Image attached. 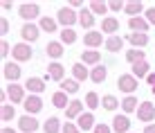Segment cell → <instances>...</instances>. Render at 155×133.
Returning <instances> with one entry per match:
<instances>
[{
	"label": "cell",
	"instance_id": "obj_1",
	"mask_svg": "<svg viewBox=\"0 0 155 133\" xmlns=\"http://www.w3.org/2000/svg\"><path fill=\"white\" fill-rule=\"evenodd\" d=\"M56 23L61 25L63 29H70L72 25L79 23V14L74 12L70 5H68V7H61V9H58V14H56Z\"/></svg>",
	"mask_w": 155,
	"mask_h": 133
},
{
	"label": "cell",
	"instance_id": "obj_2",
	"mask_svg": "<svg viewBox=\"0 0 155 133\" xmlns=\"http://www.w3.org/2000/svg\"><path fill=\"white\" fill-rule=\"evenodd\" d=\"M18 16L25 20V23H31L34 18H38V20L43 18V16H41V7L36 2H23L20 9H18Z\"/></svg>",
	"mask_w": 155,
	"mask_h": 133
},
{
	"label": "cell",
	"instance_id": "obj_3",
	"mask_svg": "<svg viewBox=\"0 0 155 133\" xmlns=\"http://www.w3.org/2000/svg\"><path fill=\"white\" fill-rule=\"evenodd\" d=\"M12 56L16 63H25V61H31V56H34V50H31L29 43H16L14 50H12Z\"/></svg>",
	"mask_w": 155,
	"mask_h": 133
},
{
	"label": "cell",
	"instance_id": "obj_4",
	"mask_svg": "<svg viewBox=\"0 0 155 133\" xmlns=\"http://www.w3.org/2000/svg\"><path fill=\"white\" fill-rule=\"evenodd\" d=\"M117 88H119L121 93H126V95H133L137 88H140V81H137V77H133V74H119Z\"/></svg>",
	"mask_w": 155,
	"mask_h": 133
},
{
	"label": "cell",
	"instance_id": "obj_5",
	"mask_svg": "<svg viewBox=\"0 0 155 133\" xmlns=\"http://www.w3.org/2000/svg\"><path fill=\"white\" fill-rule=\"evenodd\" d=\"M20 36H23V43H36L41 36V27L34 23H25L20 27Z\"/></svg>",
	"mask_w": 155,
	"mask_h": 133
},
{
	"label": "cell",
	"instance_id": "obj_6",
	"mask_svg": "<svg viewBox=\"0 0 155 133\" xmlns=\"http://www.w3.org/2000/svg\"><path fill=\"white\" fill-rule=\"evenodd\" d=\"M7 97H9V102H12L14 106L16 104H23L25 99H27V95H25V88L23 86H18V84H7Z\"/></svg>",
	"mask_w": 155,
	"mask_h": 133
},
{
	"label": "cell",
	"instance_id": "obj_7",
	"mask_svg": "<svg viewBox=\"0 0 155 133\" xmlns=\"http://www.w3.org/2000/svg\"><path fill=\"white\" fill-rule=\"evenodd\" d=\"M23 108H25V115H36L43 111V99L41 95H27V99L23 102Z\"/></svg>",
	"mask_w": 155,
	"mask_h": 133
},
{
	"label": "cell",
	"instance_id": "obj_8",
	"mask_svg": "<svg viewBox=\"0 0 155 133\" xmlns=\"http://www.w3.org/2000/svg\"><path fill=\"white\" fill-rule=\"evenodd\" d=\"M137 118H140V122L153 124V120H155V104L153 102H142L140 108H137Z\"/></svg>",
	"mask_w": 155,
	"mask_h": 133
},
{
	"label": "cell",
	"instance_id": "obj_9",
	"mask_svg": "<svg viewBox=\"0 0 155 133\" xmlns=\"http://www.w3.org/2000/svg\"><path fill=\"white\" fill-rule=\"evenodd\" d=\"M38 126L41 124L34 115H20L18 118V131H23V133H36Z\"/></svg>",
	"mask_w": 155,
	"mask_h": 133
},
{
	"label": "cell",
	"instance_id": "obj_10",
	"mask_svg": "<svg viewBox=\"0 0 155 133\" xmlns=\"http://www.w3.org/2000/svg\"><path fill=\"white\" fill-rule=\"evenodd\" d=\"M2 79L5 81H9V84H16L20 79V66L16 61H9V63H5V68H2Z\"/></svg>",
	"mask_w": 155,
	"mask_h": 133
},
{
	"label": "cell",
	"instance_id": "obj_11",
	"mask_svg": "<svg viewBox=\"0 0 155 133\" xmlns=\"http://www.w3.org/2000/svg\"><path fill=\"white\" fill-rule=\"evenodd\" d=\"M83 43L88 45V50H97L99 45H106V43H104V34H101V29L85 32V36H83Z\"/></svg>",
	"mask_w": 155,
	"mask_h": 133
},
{
	"label": "cell",
	"instance_id": "obj_12",
	"mask_svg": "<svg viewBox=\"0 0 155 133\" xmlns=\"http://www.w3.org/2000/svg\"><path fill=\"white\" fill-rule=\"evenodd\" d=\"M47 74H50V79L52 81H58V84H63L65 81V68H63V63H50L47 66Z\"/></svg>",
	"mask_w": 155,
	"mask_h": 133
},
{
	"label": "cell",
	"instance_id": "obj_13",
	"mask_svg": "<svg viewBox=\"0 0 155 133\" xmlns=\"http://www.w3.org/2000/svg\"><path fill=\"white\" fill-rule=\"evenodd\" d=\"M63 52H65V45L61 43V41H50V43L45 45V54L50 56V59H61L63 56Z\"/></svg>",
	"mask_w": 155,
	"mask_h": 133
},
{
	"label": "cell",
	"instance_id": "obj_14",
	"mask_svg": "<svg viewBox=\"0 0 155 133\" xmlns=\"http://www.w3.org/2000/svg\"><path fill=\"white\" fill-rule=\"evenodd\" d=\"M117 29H119V20H117V18H113V16H106V18H101V34L117 36Z\"/></svg>",
	"mask_w": 155,
	"mask_h": 133
},
{
	"label": "cell",
	"instance_id": "obj_15",
	"mask_svg": "<svg viewBox=\"0 0 155 133\" xmlns=\"http://www.w3.org/2000/svg\"><path fill=\"white\" fill-rule=\"evenodd\" d=\"M113 131L115 133H130V118H128V115H117V118H113Z\"/></svg>",
	"mask_w": 155,
	"mask_h": 133
},
{
	"label": "cell",
	"instance_id": "obj_16",
	"mask_svg": "<svg viewBox=\"0 0 155 133\" xmlns=\"http://www.w3.org/2000/svg\"><path fill=\"white\" fill-rule=\"evenodd\" d=\"M25 90H29V95H41L45 90V79H38V77H29L25 81Z\"/></svg>",
	"mask_w": 155,
	"mask_h": 133
},
{
	"label": "cell",
	"instance_id": "obj_17",
	"mask_svg": "<svg viewBox=\"0 0 155 133\" xmlns=\"http://www.w3.org/2000/svg\"><path fill=\"white\" fill-rule=\"evenodd\" d=\"M126 41L130 45H135L137 50H144V45H148V34H142V32H130L126 36Z\"/></svg>",
	"mask_w": 155,
	"mask_h": 133
},
{
	"label": "cell",
	"instance_id": "obj_18",
	"mask_svg": "<svg viewBox=\"0 0 155 133\" xmlns=\"http://www.w3.org/2000/svg\"><path fill=\"white\" fill-rule=\"evenodd\" d=\"M81 115H83V102H81V99H72V104L68 106V111H65L68 122H70V120H79Z\"/></svg>",
	"mask_w": 155,
	"mask_h": 133
},
{
	"label": "cell",
	"instance_id": "obj_19",
	"mask_svg": "<svg viewBox=\"0 0 155 133\" xmlns=\"http://www.w3.org/2000/svg\"><path fill=\"white\" fill-rule=\"evenodd\" d=\"M79 25L85 27L88 32H92V27H94V14L90 12V9H79Z\"/></svg>",
	"mask_w": 155,
	"mask_h": 133
},
{
	"label": "cell",
	"instance_id": "obj_20",
	"mask_svg": "<svg viewBox=\"0 0 155 133\" xmlns=\"http://www.w3.org/2000/svg\"><path fill=\"white\" fill-rule=\"evenodd\" d=\"M128 27H130V32H142V34H146L148 27H151V23H148L146 18H142V16H137V18H128Z\"/></svg>",
	"mask_w": 155,
	"mask_h": 133
},
{
	"label": "cell",
	"instance_id": "obj_21",
	"mask_svg": "<svg viewBox=\"0 0 155 133\" xmlns=\"http://www.w3.org/2000/svg\"><path fill=\"white\" fill-rule=\"evenodd\" d=\"M81 63H85V66H99L101 63V52L99 50H83Z\"/></svg>",
	"mask_w": 155,
	"mask_h": 133
},
{
	"label": "cell",
	"instance_id": "obj_22",
	"mask_svg": "<svg viewBox=\"0 0 155 133\" xmlns=\"http://www.w3.org/2000/svg\"><path fill=\"white\" fill-rule=\"evenodd\" d=\"M137 108H140V102H137V97H135V95H126V97L121 99V111H124V115L135 113Z\"/></svg>",
	"mask_w": 155,
	"mask_h": 133
},
{
	"label": "cell",
	"instance_id": "obj_23",
	"mask_svg": "<svg viewBox=\"0 0 155 133\" xmlns=\"http://www.w3.org/2000/svg\"><path fill=\"white\" fill-rule=\"evenodd\" d=\"M77 126L81 131H94V126H97V122H94V115L92 113H83L81 118L77 120Z\"/></svg>",
	"mask_w": 155,
	"mask_h": 133
},
{
	"label": "cell",
	"instance_id": "obj_24",
	"mask_svg": "<svg viewBox=\"0 0 155 133\" xmlns=\"http://www.w3.org/2000/svg\"><path fill=\"white\" fill-rule=\"evenodd\" d=\"M61 131H63V124L54 115H50V118L45 120V124H43V133H61Z\"/></svg>",
	"mask_w": 155,
	"mask_h": 133
},
{
	"label": "cell",
	"instance_id": "obj_25",
	"mask_svg": "<svg viewBox=\"0 0 155 133\" xmlns=\"http://www.w3.org/2000/svg\"><path fill=\"white\" fill-rule=\"evenodd\" d=\"M106 77H108V70H106L104 63H99V66H94L90 70V81H94V84H104Z\"/></svg>",
	"mask_w": 155,
	"mask_h": 133
},
{
	"label": "cell",
	"instance_id": "obj_26",
	"mask_svg": "<svg viewBox=\"0 0 155 133\" xmlns=\"http://www.w3.org/2000/svg\"><path fill=\"white\" fill-rule=\"evenodd\" d=\"M88 9L94 16H101V18H106V12H110L108 2H104V0H92V2H88Z\"/></svg>",
	"mask_w": 155,
	"mask_h": 133
},
{
	"label": "cell",
	"instance_id": "obj_27",
	"mask_svg": "<svg viewBox=\"0 0 155 133\" xmlns=\"http://www.w3.org/2000/svg\"><path fill=\"white\" fill-rule=\"evenodd\" d=\"M52 104H54L56 108H63V111H68V106H70L72 102L68 99V93H63V90H56V93L52 95Z\"/></svg>",
	"mask_w": 155,
	"mask_h": 133
},
{
	"label": "cell",
	"instance_id": "obj_28",
	"mask_svg": "<svg viewBox=\"0 0 155 133\" xmlns=\"http://www.w3.org/2000/svg\"><path fill=\"white\" fill-rule=\"evenodd\" d=\"M72 77L77 79V81H85V79H90V70L85 63H74L72 66Z\"/></svg>",
	"mask_w": 155,
	"mask_h": 133
},
{
	"label": "cell",
	"instance_id": "obj_29",
	"mask_svg": "<svg viewBox=\"0 0 155 133\" xmlns=\"http://www.w3.org/2000/svg\"><path fill=\"white\" fill-rule=\"evenodd\" d=\"M126 61L130 63V66H135V63H140V61H146V52L137 50V47H130V50L126 52Z\"/></svg>",
	"mask_w": 155,
	"mask_h": 133
},
{
	"label": "cell",
	"instance_id": "obj_30",
	"mask_svg": "<svg viewBox=\"0 0 155 133\" xmlns=\"http://www.w3.org/2000/svg\"><path fill=\"white\" fill-rule=\"evenodd\" d=\"M104 47L110 52V54H115V52H121V47H124V39H121V36H110V39L106 41Z\"/></svg>",
	"mask_w": 155,
	"mask_h": 133
},
{
	"label": "cell",
	"instance_id": "obj_31",
	"mask_svg": "<svg viewBox=\"0 0 155 133\" xmlns=\"http://www.w3.org/2000/svg\"><path fill=\"white\" fill-rule=\"evenodd\" d=\"M133 77H137V79H144V77H148L151 74V66H148L146 61H140V63H135L133 66Z\"/></svg>",
	"mask_w": 155,
	"mask_h": 133
},
{
	"label": "cell",
	"instance_id": "obj_32",
	"mask_svg": "<svg viewBox=\"0 0 155 133\" xmlns=\"http://www.w3.org/2000/svg\"><path fill=\"white\" fill-rule=\"evenodd\" d=\"M142 9H144V5L140 2V0H130V2H126V9H124V14H128V18H137Z\"/></svg>",
	"mask_w": 155,
	"mask_h": 133
},
{
	"label": "cell",
	"instance_id": "obj_33",
	"mask_svg": "<svg viewBox=\"0 0 155 133\" xmlns=\"http://www.w3.org/2000/svg\"><path fill=\"white\" fill-rule=\"evenodd\" d=\"M38 27H41L43 32H47V34H52V32L58 29V23H56L54 18H50V16H43V18L38 20Z\"/></svg>",
	"mask_w": 155,
	"mask_h": 133
},
{
	"label": "cell",
	"instance_id": "obj_34",
	"mask_svg": "<svg viewBox=\"0 0 155 133\" xmlns=\"http://www.w3.org/2000/svg\"><path fill=\"white\" fill-rule=\"evenodd\" d=\"M14 118H18V115H16V106L14 104H2V108H0V120L12 122Z\"/></svg>",
	"mask_w": 155,
	"mask_h": 133
},
{
	"label": "cell",
	"instance_id": "obj_35",
	"mask_svg": "<svg viewBox=\"0 0 155 133\" xmlns=\"http://www.w3.org/2000/svg\"><path fill=\"white\" fill-rule=\"evenodd\" d=\"M101 106H104V111H117V106H119V99L115 97V95H104L101 97Z\"/></svg>",
	"mask_w": 155,
	"mask_h": 133
},
{
	"label": "cell",
	"instance_id": "obj_36",
	"mask_svg": "<svg viewBox=\"0 0 155 133\" xmlns=\"http://www.w3.org/2000/svg\"><path fill=\"white\" fill-rule=\"evenodd\" d=\"M61 43H63V45L77 43V32H74L72 27H70V29H61Z\"/></svg>",
	"mask_w": 155,
	"mask_h": 133
},
{
	"label": "cell",
	"instance_id": "obj_37",
	"mask_svg": "<svg viewBox=\"0 0 155 133\" xmlns=\"http://www.w3.org/2000/svg\"><path fill=\"white\" fill-rule=\"evenodd\" d=\"M61 90L68 93V95H77L79 93V81H77V79H68V81L61 84Z\"/></svg>",
	"mask_w": 155,
	"mask_h": 133
},
{
	"label": "cell",
	"instance_id": "obj_38",
	"mask_svg": "<svg viewBox=\"0 0 155 133\" xmlns=\"http://www.w3.org/2000/svg\"><path fill=\"white\" fill-rule=\"evenodd\" d=\"M85 104H88V108H97V106H101V97L94 90H90V93H85Z\"/></svg>",
	"mask_w": 155,
	"mask_h": 133
},
{
	"label": "cell",
	"instance_id": "obj_39",
	"mask_svg": "<svg viewBox=\"0 0 155 133\" xmlns=\"http://www.w3.org/2000/svg\"><path fill=\"white\" fill-rule=\"evenodd\" d=\"M108 9L110 12H124L126 2H121V0H108Z\"/></svg>",
	"mask_w": 155,
	"mask_h": 133
},
{
	"label": "cell",
	"instance_id": "obj_40",
	"mask_svg": "<svg viewBox=\"0 0 155 133\" xmlns=\"http://www.w3.org/2000/svg\"><path fill=\"white\" fill-rule=\"evenodd\" d=\"M12 50H14V47H12V43H9V41H2V43H0V56H2V59H7Z\"/></svg>",
	"mask_w": 155,
	"mask_h": 133
},
{
	"label": "cell",
	"instance_id": "obj_41",
	"mask_svg": "<svg viewBox=\"0 0 155 133\" xmlns=\"http://www.w3.org/2000/svg\"><path fill=\"white\" fill-rule=\"evenodd\" d=\"M61 133H83V131L79 129L74 122H65V124H63V131H61Z\"/></svg>",
	"mask_w": 155,
	"mask_h": 133
},
{
	"label": "cell",
	"instance_id": "obj_42",
	"mask_svg": "<svg viewBox=\"0 0 155 133\" xmlns=\"http://www.w3.org/2000/svg\"><path fill=\"white\" fill-rule=\"evenodd\" d=\"M92 133H113V126H108V124H104V122H101V124L94 126Z\"/></svg>",
	"mask_w": 155,
	"mask_h": 133
},
{
	"label": "cell",
	"instance_id": "obj_43",
	"mask_svg": "<svg viewBox=\"0 0 155 133\" xmlns=\"http://www.w3.org/2000/svg\"><path fill=\"white\" fill-rule=\"evenodd\" d=\"M144 18H146V20H148V23H151V25H155V7L146 9V16H144Z\"/></svg>",
	"mask_w": 155,
	"mask_h": 133
},
{
	"label": "cell",
	"instance_id": "obj_44",
	"mask_svg": "<svg viewBox=\"0 0 155 133\" xmlns=\"http://www.w3.org/2000/svg\"><path fill=\"white\" fill-rule=\"evenodd\" d=\"M0 32H2V34L9 32V20L7 18H0Z\"/></svg>",
	"mask_w": 155,
	"mask_h": 133
},
{
	"label": "cell",
	"instance_id": "obj_45",
	"mask_svg": "<svg viewBox=\"0 0 155 133\" xmlns=\"http://www.w3.org/2000/svg\"><path fill=\"white\" fill-rule=\"evenodd\" d=\"M0 7H2L5 12H9V9L14 7V2H9V0H2V2H0Z\"/></svg>",
	"mask_w": 155,
	"mask_h": 133
},
{
	"label": "cell",
	"instance_id": "obj_46",
	"mask_svg": "<svg viewBox=\"0 0 155 133\" xmlns=\"http://www.w3.org/2000/svg\"><path fill=\"white\" fill-rule=\"evenodd\" d=\"M142 133H155V124H146L144 126V131Z\"/></svg>",
	"mask_w": 155,
	"mask_h": 133
},
{
	"label": "cell",
	"instance_id": "obj_47",
	"mask_svg": "<svg viewBox=\"0 0 155 133\" xmlns=\"http://www.w3.org/2000/svg\"><path fill=\"white\" fill-rule=\"evenodd\" d=\"M70 7H83L81 0H70Z\"/></svg>",
	"mask_w": 155,
	"mask_h": 133
},
{
	"label": "cell",
	"instance_id": "obj_48",
	"mask_svg": "<svg viewBox=\"0 0 155 133\" xmlns=\"http://www.w3.org/2000/svg\"><path fill=\"white\" fill-rule=\"evenodd\" d=\"M0 133H16V129H12V126H2V131Z\"/></svg>",
	"mask_w": 155,
	"mask_h": 133
},
{
	"label": "cell",
	"instance_id": "obj_49",
	"mask_svg": "<svg viewBox=\"0 0 155 133\" xmlns=\"http://www.w3.org/2000/svg\"><path fill=\"white\" fill-rule=\"evenodd\" d=\"M151 90H153V95H155V86H153V88H151Z\"/></svg>",
	"mask_w": 155,
	"mask_h": 133
}]
</instances>
